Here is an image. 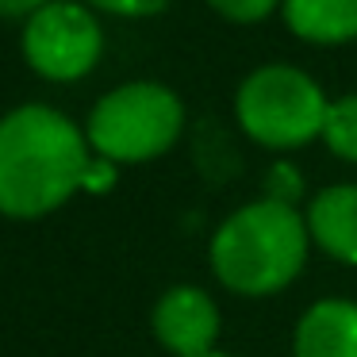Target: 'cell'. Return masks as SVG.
Returning a JSON list of instances; mask_svg holds the SVG:
<instances>
[{
    "label": "cell",
    "instance_id": "14",
    "mask_svg": "<svg viewBox=\"0 0 357 357\" xmlns=\"http://www.w3.org/2000/svg\"><path fill=\"white\" fill-rule=\"evenodd\" d=\"M112 185H116V162L93 154V162H89V169H85L81 192H104V188H112Z\"/></svg>",
    "mask_w": 357,
    "mask_h": 357
},
{
    "label": "cell",
    "instance_id": "6",
    "mask_svg": "<svg viewBox=\"0 0 357 357\" xmlns=\"http://www.w3.org/2000/svg\"><path fill=\"white\" fill-rule=\"evenodd\" d=\"M219 303L196 284H173L158 296L150 311V331L154 342L173 357H196L215 349L219 342Z\"/></svg>",
    "mask_w": 357,
    "mask_h": 357
},
{
    "label": "cell",
    "instance_id": "3",
    "mask_svg": "<svg viewBox=\"0 0 357 357\" xmlns=\"http://www.w3.org/2000/svg\"><path fill=\"white\" fill-rule=\"evenodd\" d=\"M185 135V100L162 81H123L93 104L85 139L96 158L142 165L169 154Z\"/></svg>",
    "mask_w": 357,
    "mask_h": 357
},
{
    "label": "cell",
    "instance_id": "1",
    "mask_svg": "<svg viewBox=\"0 0 357 357\" xmlns=\"http://www.w3.org/2000/svg\"><path fill=\"white\" fill-rule=\"evenodd\" d=\"M93 146L85 127L50 104H20L0 116V215L31 223L73 200Z\"/></svg>",
    "mask_w": 357,
    "mask_h": 357
},
{
    "label": "cell",
    "instance_id": "4",
    "mask_svg": "<svg viewBox=\"0 0 357 357\" xmlns=\"http://www.w3.org/2000/svg\"><path fill=\"white\" fill-rule=\"evenodd\" d=\"M326 93L307 70L288 62H269L250 70L234 93V119L242 135L261 150H303L323 139L326 123Z\"/></svg>",
    "mask_w": 357,
    "mask_h": 357
},
{
    "label": "cell",
    "instance_id": "7",
    "mask_svg": "<svg viewBox=\"0 0 357 357\" xmlns=\"http://www.w3.org/2000/svg\"><path fill=\"white\" fill-rule=\"evenodd\" d=\"M311 246L331 261L357 269V185H326L303 208Z\"/></svg>",
    "mask_w": 357,
    "mask_h": 357
},
{
    "label": "cell",
    "instance_id": "8",
    "mask_svg": "<svg viewBox=\"0 0 357 357\" xmlns=\"http://www.w3.org/2000/svg\"><path fill=\"white\" fill-rule=\"evenodd\" d=\"M292 357H357V303L323 296L292 331Z\"/></svg>",
    "mask_w": 357,
    "mask_h": 357
},
{
    "label": "cell",
    "instance_id": "16",
    "mask_svg": "<svg viewBox=\"0 0 357 357\" xmlns=\"http://www.w3.org/2000/svg\"><path fill=\"white\" fill-rule=\"evenodd\" d=\"M196 357H231L227 349H208V354H196Z\"/></svg>",
    "mask_w": 357,
    "mask_h": 357
},
{
    "label": "cell",
    "instance_id": "12",
    "mask_svg": "<svg viewBox=\"0 0 357 357\" xmlns=\"http://www.w3.org/2000/svg\"><path fill=\"white\" fill-rule=\"evenodd\" d=\"M81 4L104 12V16H119V20H150L169 8L173 0H81Z\"/></svg>",
    "mask_w": 357,
    "mask_h": 357
},
{
    "label": "cell",
    "instance_id": "10",
    "mask_svg": "<svg viewBox=\"0 0 357 357\" xmlns=\"http://www.w3.org/2000/svg\"><path fill=\"white\" fill-rule=\"evenodd\" d=\"M323 142L334 158L357 165V93L331 100L326 123H323Z\"/></svg>",
    "mask_w": 357,
    "mask_h": 357
},
{
    "label": "cell",
    "instance_id": "15",
    "mask_svg": "<svg viewBox=\"0 0 357 357\" xmlns=\"http://www.w3.org/2000/svg\"><path fill=\"white\" fill-rule=\"evenodd\" d=\"M47 4L50 0H0V20H20V24H27Z\"/></svg>",
    "mask_w": 357,
    "mask_h": 357
},
{
    "label": "cell",
    "instance_id": "11",
    "mask_svg": "<svg viewBox=\"0 0 357 357\" xmlns=\"http://www.w3.org/2000/svg\"><path fill=\"white\" fill-rule=\"evenodd\" d=\"M219 20L227 24H238V27H250V24H265L273 12H280L284 0H204Z\"/></svg>",
    "mask_w": 357,
    "mask_h": 357
},
{
    "label": "cell",
    "instance_id": "5",
    "mask_svg": "<svg viewBox=\"0 0 357 357\" xmlns=\"http://www.w3.org/2000/svg\"><path fill=\"white\" fill-rule=\"evenodd\" d=\"M20 50L35 77L50 85L85 81L104 58L100 12L81 0H50L20 31Z\"/></svg>",
    "mask_w": 357,
    "mask_h": 357
},
{
    "label": "cell",
    "instance_id": "9",
    "mask_svg": "<svg viewBox=\"0 0 357 357\" xmlns=\"http://www.w3.org/2000/svg\"><path fill=\"white\" fill-rule=\"evenodd\" d=\"M284 27L311 47H342L357 39V0H284Z\"/></svg>",
    "mask_w": 357,
    "mask_h": 357
},
{
    "label": "cell",
    "instance_id": "13",
    "mask_svg": "<svg viewBox=\"0 0 357 357\" xmlns=\"http://www.w3.org/2000/svg\"><path fill=\"white\" fill-rule=\"evenodd\" d=\"M265 196H273V200H284V204H296L303 196V181H300V173H296V165H273V177H269V192Z\"/></svg>",
    "mask_w": 357,
    "mask_h": 357
},
{
    "label": "cell",
    "instance_id": "2",
    "mask_svg": "<svg viewBox=\"0 0 357 357\" xmlns=\"http://www.w3.org/2000/svg\"><path fill=\"white\" fill-rule=\"evenodd\" d=\"M307 254L311 234L303 211L273 196L234 208L208 242V265L215 280L246 300L284 292L303 273Z\"/></svg>",
    "mask_w": 357,
    "mask_h": 357
}]
</instances>
